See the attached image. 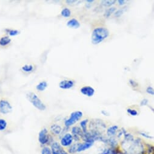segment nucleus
Listing matches in <instances>:
<instances>
[{"mask_svg":"<svg viewBox=\"0 0 154 154\" xmlns=\"http://www.w3.org/2000/svg\"><path fill=\"white\" fill-rule=\"evenodd\" d=\"M66 2L67 3V4L70 5V6H72V5L75 4H74L75 3H78V1H75V0H72H72H68V1H66Z\"/></svg>","mask_w":154,"mask_h":154,"instance_id":"nucleus-32","label":"nucleus"},{"mask_svg":"<svg viewBox=\"0 0 154 154\" xmlns=\"http://www.w3.org/2000/svg\"><path fill=\"white\" fill-rule=\"evenodd\" d=\"M78 143L77 144H72L70 146H69V148L68 149V152L70 153H75L77 152V150H78Z\"/></svg>","mask_w":154,"mask_h":154,"instance_id":"nucleus-23","label":"nucleus"},{"mask_svg":"<svg viewBox=\"0 0 154 154\" xmlns=\"http://www.w3.org/2000/svg\"><path fill=\"white\" fill-rule=\"evenodd\" d=\"M6 32L9 33V35L11 37H15V36H17L19 34V32L17 30H13V29H7L5 30Z\"/></svg>","mask_w":154,"mask_h":154,"instance_id":"nucleus-24","label":"nucleus"},{"mask_svg":"<svg viewBox=\"0 0 154 154\" xmlns=\"http://www.w3.org/2000/svg\"><path fill=\"white\" fill-rule=\"evenodd\" d=\"M125 138L126 140H129V141L133 140V137L131 134H130V133H127V134L125 133Z\"/></svg>","mask_w":154,"mask_h":154,"instance_id":"nucleus-30","label":"nucleus"},{"mask_svg":"<svg viewBox=\"0 0 154 154\" xmlns=\"http://www.w3.org/2000/svg\"><path fill=\"white\" fill-rule=\"evenodd\" d=\"M117 3L120 6H124L125 4H126V1L125 0H119V1H117Z\"/></svg>","mask_w":154,"mask_h":154,"instance_id":"nucleus-33","label":"nucleus"},{"mask_svg":"<svg viewBox=\"0 0 154 154\" xmlns=\"http://www.w3.org/2000/svg\"><path fill=\"white\" fill-rule=\"evenodd\" d=\"M95 92V89L90 86H84L80 89L81 93L87 97H92L94 95Z\"/></svg>","mask_w":154,"mask_h":154,"instance_id":"nucleus-8","label":"nucleus"},{"mask_svg":"<svg viewBox=\"0 0 154 154\" xmlns=\"http://www.w3.org/2000/svg\"><path fill=\"white\" fill-rule=\"evenodd\" d=\"M74 141L73 135L69 133H67L61 138V145L64 147H69L72 145Z\"/></svg>","mask_w":154,"mask_h":154,"instance_id":"nucleus-5","label":"nucleus"},{"mask_svg":"<svg viewBox=\"0 0 154 154\" xmlns=\"http://www.w3.org/2000/svg\"><path fill=\"white\" fill-rule=\"evenodd\" d=\"M83 117V112L80 111H76L72 112L69 119L65 120L64 125L66 127H69L74 125L75 123L81 119Z\"/></svg>","mask_w":154,"mask_h":154,"instance_id":"nucleus-3","label":"nucleus"},{"mask_svg":"<svg viewBox=\"0 0 154 154\" xmlns=\"http://www.w3.org/2000/svg\"><path fill=\"white\" fill-rule=\"evenodd\" d=\"M148 104V100L147 99H143L141 102V106H145V105H146L147 104Z\"/></svg>","mask_w":154,"mask_h":154,"instance_id":"nucleus-34","label":"nucleus"},{"mask_svg":"<svg viewBox=\"0 0 154 154\" xmlns=\"http://www.w3.org/2000/svg\"><path fill=\"white\" fill-rule=\"evenodd\" d=\"M140 134L141 135L143 136L144 137L146 138H153V137H151V135H149V134H147V133H145V132H140Z\"/></svg>","mask_w":154,"mask_h":154,"instance_id":"nucleus-31","label":"nucleus"},{"mask_svg":"<svg viewBox=\"0 0 154 154\" xmlns=\"http://www.w3.org/2000/svg\"><path fill=\"white\" fill-rule=\"evenodd\" d=\"M80 25L81 24L80 22L75 18L70 19L68 21V23H67V26L70 29H78L80 27Z\"/></svg>","mask_w":154,"mask_h":154,"instance_id":"nucleus-10","label":"nucleus"},{"mask_svg":"<svg viewBox=\"0 0 154 154\" xmlns=\"http://www.w3.org/2000/svg\"><path fill=\"white\" fill-rule=\"evenodd\" d=\"M42 154H52L51 149H50L49 147H43L42 151Z\"/></svg>","mask_w":154,"mask_h":154,"instance_id":"nucleus-27","label":"nucleus"},{"mask_svg":"<svg viewBox=\"0 0 154 154\" xmlns=\"http://www.w3.org/2000/svg\"><path fill=\"white\" fill-rule=\"evenodd\" d=\"M72 133L73 134V137H78L80 138H82L84 134L81 128L78 126H74L72 129Z\"/></svg>","mask_w":154,"mask_h":154,"instance_id":"nucleus-12","label":"nucleus"},{"mask_svg":"<svg viewBox=\"0 0 154 154\" xmlns=\"http://www.w3.org/2000/svg\"><path fill=\"white\" fill-rule=\"evenodd\" d=\"M129 84L133 88H136V87L138 86V84L135 80H133V79H130L129 80Z\"/></svg>","mask_w":154,"mask_h":154,"instance_id":"nucleus-29","label":"nucleus"},{"mask_svg":"<svg viewBox=\"0 0 154 154\" xmlns=\"http://www.w3.org/2000/svg\"><path fill=\"white\" fill-rule=\"evenodd\" d=\"M26 97L32 105L38 110L44 111L46 110V106L35 92H29L26 94Z\"/></svg>","mask_w":154,"mask_h":154,"instance_id":"nucleus-2","label":"nucleus"},{"mask_svg":"<svg viewBox=\"0 0 154 154\" xmlns=\"http://www.w3.org/2000/svg\"><path fill=\"white\" fill-rule=\"evenodd\" d=\"M61 15L64 18H69L71 16V11L68 8H64L61 10Z\"/></svg>","mask_w":154,"mask_h":154,"instance_id":"nucleus-19","label":"nucleus"},{"mask_svg":"<svg viewBox=\"0 0 154 154\" xmlns=\"http://www.w3.org/2000/svg\"><path fill=\"white\" fill-rule=\"evenodd\" d=\"M7 126V121L3 119H0V131H4Z\"/></svg>","mask_w":154,"mask_h":154,"instance_id":"nucleus-25","label":"nucleus"},{"mask_svg":"<svg viewBox=\"0 0 154 154\" xmlns=\"http://www.w3.org/2000/svg\"><path fill=\"white\" fill-rule=\"evenodd\" d=\"M11 39L8 36H4L0 38V46L1 47H6L11 42Z\"/></svg>","mask_w":154,"mask_h":154,"instance_id":"nucleus-13","label":"nucleus"},{"mask_svg":"<svg viewBox=\"0 0 154 154\" xmlns=\"http://www.w3.org/2000/svg\"><path fill=\"white\" fill-rule=\"evenodd\" d=\"M21 70L24 72H27V73H29V72H31L33 71V66L32 65H30V64H25L22 66Z\"/></svg>","mask_w":154,"mask_h":154,"instance_id":"nucleus-21","label":"nucleus"},{"mask_svg":"<svg viewBox=\"0 0 154 154\" xmlns=\"http://www.w3.org/2000/svg\"><path fill=\"white\" fill-rule=\"evenodd\" d=\"M49 137L48 135V131L46 128H44L40 131L38 134V140L42 145H46L49 142Z\"/></svg>","mask_w":154,"mask_h":154,"instance_id":"nucleus-6","label":"nucleus"},{"mask_svg":"<svg viewBox=\"0 0 154 154\" xmlns=\"http://www.w3.org/2000/svg\"><path fill=\"white\" fill-rule=\"evenodd\" d=\"M146 91L147 94L152 96H154V88L151 86H149L146 88Z\"/></svg>","mask_w":154,"mask_h":154,"instance_id":"nucleus-28","label":"nucleus"},{"mask_svg":"<svg viewBox=\"0 0 154 154\" xmlns=\"http://www.w3.org/2000/svg\"><path fill=\"white\" fill-rule=\"evenodd\" d=\"M51 151L52 154H68L64 149L57 142H54L51 145Z\"/></svg>","mask_w":154,"mask_h":154,"instance_id":"nucleus-7","label":"nucleus"},{"mask_svg":"<svg viewBox=\"0 0 154 154\" xmlns=\"http://www.w3.org/2000/svg\"><path fill=\"white\" fill-rule=\"evenodd\" d=\"M115 3L116 1H114V0H104L101 1V4L104 7H110Z\"/></svg>","mask_w":154,"mask_h":154,"instance_id":"nucleus-18","label":"nucleus"},{"mask_svg":"<svg viewBox=\"0 0 154 154\" xmlns=\"http://www.w3.org/2000/svg\"><path fill=\"white\" fill-rule=\"evenodd\" d=\"M75 85V82L72 80H63L59 83V87L63 90H69Z\"/></svg>","mask_w":154,"mask_h":154,"instance_id":"nucleus-9","label":"nucleus"},{"mask_svg":"<svg viewBox=\"0 0 154 154\" xmlns=\"http://www.w3.org/2000/svg\"><path fill=\"white\" fill-rule=\"evenodd\" d=\"M12 111V106L8 100L6 99L0 100V112L3 114H7Z\"/></svg>","mask_w":154,"mask_h":154,"instance_id":"nucleus-4","label":"nucleus"},{"mask_svg":"<svg viewBox=\"0 0 154 154\" xmlns=\"http://www.w3.org/2000/svg\"><path fill=\"white\" fill-rule=\"evenodd\" d=\"M50 131L54 134L59 135L62 131V128L58 125L54 124L50 126Z\"/></svg>","mask_w":154,"mask_h":154,"instance_id":"nucleus-15","label":"nucleus"},{"mask_svg":"<svg viewBox=\"0 0 154 154\" xmlns=\"http://www.w3.org/2000/svg\"><path fill=\"white\" fill-rule=\"evenodd\" d=\"M94 143H88V142H84L83 143H78V150L77 152H83L84 151L87 149H89L92 145H93Z\"/></svg>","mask_w":154,"mask_h":154,"instance_id":"nucleus-11","label":"nucleus"},{"mask_svg":"<svg viewBox=\"0 0 154 154\" xmlns=\"http://www.w3.org/2000/svg\"><path fill=\"white\" fill-rule=\"evenodd\" d=\"M48 86V84L46 81H42L36 86V89L39 91H43Z\"/></svg>","mask_w":154,"mask_h":154,"instance_id":"nucleus-16","label":"nucleus"},{"mask_svg":"<svg viewBox=\"0 0 154 154\" xmlns=\"http://www.w3.org/2000/svg\"><path fill=\"white\" fill-rule=\"evenodd\" d=\"M119 129V126L117 125H114L109 127L107 130V134L109 137H112L113 136H114L116 135L117 131Z\"/></svg>","mask_w":154,"mask_h":154,"instance_id":"nucleus-14","label":"nucleus"},{"mask_svg":"<svg viewBox=\"0 0 154 154\" xmlns=\"http://www.w3.org/2000/svg\"><path fill=\"white\" fill-rule=\"evenodd\" d=\"M116 10H117V9L115 7H109L108 9H106L105 12L104 13V17L105 18H109V17H110L113 13H114L115 12Z\"/></svg>","mask_w":154,"mask_h":154,"instance_id":"nucleus-17","label":"nucleus"},{"mask_svg":"<svg viewBox=\"0 0 154 154\" xmlns=\"http://www.w3.org/2000/svg\"><path fill=\"white\" fill-rule=\"evenodd\" d=\"M88 119L83 120L80 122V127L84 133H86L88 131V130H87V124H88Z\"/></svg>","mask_w":154,"mask_h":154,"instance_id":"nucleus-22","label":"nucleus"},{"mask_svg":"<svg viewBox=\"0 0 154 154\" xmlns=\"http://www.w3.org/2000/svg\"><path fill=\"white\" fill-rule=\"evenodd\" d=\"M127 112L132 116H137L138 115V112L137 111V110H135V109L128 108L127 110Z\"/></svg>","mask_w":154,"mask_h":154,"instance_id":"nucleus-26","label":"nucleus"},{"mask_svg":"<svg viewBox=\"0 0 154 154\" xmlns=\"http://www.w3.org/2000/svg\"><path fill=\"white\" fill-rule=\"evenodd\" d=\"M109 31L106 27H98L95 28L91 35V42L94 45H98L109 37Z\"/></svg>","mask_w":154,"mask_h":154,"instance_id":"nucleus-1","label":"nucleus"},{"mask_svg":"<svg viewBox=\"0 0 154 154\" xmlns=\"http://www.w3.org/2000/svg\"><path fill=\"white\" fill-rule=\"evenodd\" d=\"M126 10H127V7H122V8H121L120 9L117 10L115 11V12L114 13L115 17H118V18L121 17V15L126 11Z\"/></svg>","mask_w":154,"mask_h":154,"instance_id":"nucleus-20","label":"nucleus"}]
</instances>
